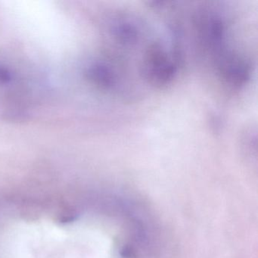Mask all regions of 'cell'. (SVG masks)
Segmentation results:
<instances>
[{
  "mask_svg": "<svg viewBox=\"0 0 258 258\" xmlns=\"http://www.w3.org/2000/svg\"><path fill=\"white\" fill-rule=\"evenodd\" d=\"M176 37L168 45L164 40H157L148 46L140 67V75L148 84L156 87H166L176 78L180 61Z\"/></svg>",
  "mask_w": 258,
  "mask_h": 258,
  "instance_id": "cell-1",
  "label": "cell"
},
{
  "mask_svg": "<svg viewBox=\"0 0 258 258\" xmlns=\"http://www.w3.org/2000/svg\"><path fill=\"white\" fill-rule=\"evenodd\" d=\"M142 24L130 15L119 13L108 22V32L114 42L124 48L134 47L143 38Z\"/></svg>",
  "mask_w": 258,
  "mask_h": 258,
  "instance_id": "cell-2",
  "label": "cell"
},
{
  "mask_svg": "<svg viewBox=\"0 0 258 258\" xmlns=\"http://www.w3.org/2000/svg\"><path fill=\"white\" fill-rule=\"evenodd\" d=\"M87 79L100 90L121 94L125 93L120 72L111 64L104 61L91 63L86 71Z\"/></svg>",
  "mask_w": 258,
  "mask_h": 258,
  "instance_id": "cell-3",
  "label": "cell"
}]
</instances>
